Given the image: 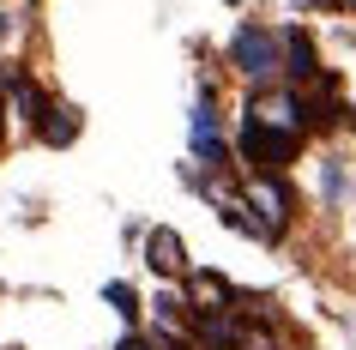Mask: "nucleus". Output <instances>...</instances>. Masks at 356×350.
<instances>
[{"instance_id": "obj_7", "label": "nucleus", "mask_w": 356, "mask_h": 350, "mask_svg": "<svg viewBox=\"0 0 356 350\" xmlns=\"http://www.w3.org/2000/svg\"><path fill=\"white\" fill-rule=\"evenodd\" d=\"M188 302L200 308V320H211V314H236L242 308V296H236V284L218 272H193L188 278Z\"/></svg>"}, {"instance_id": "obj_11", "label": "nucleus", "mask_w": 356, "mask_h": 350, "mask_svg": "<svg viewBox=\"0 0 356 350\" xmlns=\"http://www.w3.org/2000/svg\"><path fill=\"white\" fill-rule=\"evenodd\" d=\"M103 302H115L121 314H139V308H133V290H127V284H103Z\"/></svg>"}, {"instance_id": "obj_5", "label": "nucleus", "mask_w": 356, "mask_h": 350, "mask_svg": "<svg viewBox=\"0 0 356 350\" xmlns=\"http://www.w3.org/2000/svg\"><path fill=\"white\" fill-rule=\"evenodd\" d=\"M296 97H302V115H308V127H338L344 121V103H338V79L332 73H314V79H302L296 85Z\"/></svg>"}, {"instance_id": "obj_12", "label": "nucleus", "mask_w": 356, "mask_h": 350, "mask_svg": "<svg viewBox=\"0 0 356 350\" xmlns=\"http://www.w3.org/2000/svg\"><path fill=\"white\" fill-rule=\"evenodd\" d=\"M115 350H157V344H145L139 332H121V344H115Z\"/></svg>"}, {"instance_id": "obj_15", "label": "nucleus", "mask_w": 356, "mask_h": 350, "mask_svg": "<svg viewBox=\"0 0 356 350\" xmlns=\"http://www.w3.org/2000/svg\"><path fill=\"white\" fill-rule=\"evenodd\" d=\"M350 6H356V0H350Z\"/></svg>"}, {"instance_id": "obj_4", "label": "nucleus", "mask_w": 356, "mask_h": 350, "mask_svg": "<svg viewBox=\"0 0 356 350\" xmlns=\"http://www.w3.org/2000/svg\"><path fill=\"white\" fill-rule=\"evenodd\" d=\"M242 121H254V127H278V133H308V115H302V97L296 91H254Z\"/></svg>"}, {"instance_id": "obj_14", "label": "nucleus", "mask_w": 356, "mask_h": 350, "mask_svg": "<svg viewBox=\"0 0 356 350\" xmlns=\"http://www.w3.org/2000/svg\"><path fill=\"white\" fill-rule=\"evenodd\" d=\"M0 37H6V13H0Z\"/></svg>"}, {"instance_id": "obj_13", "label": "nucleus", "mask_w": 356, "mask_h": 350, "mask_svg": "<svg viewBox=\"0 0 356 350\" xmlns=\"http://www.w3.org/2000/svg\"><path fill=\"white\" fill-rule=\"evenodd\" d=\"M0 127H6V85H0Z\"/></svg>"}, {"instance_id": "obj_6", "label": "nucleus", "mask_w": 356, "mask_h": 350, "mask_svg": "<svg viewBox=\"0 0 356 350\" xmlns=\"http://www.w3.org/2000/svg\"><path fill=\"white\" fill-rule=\"evenodd\" d=\"M42 115H49V97L37 91V79L13 73V85H6V121L19 133H42Z\"/></svg>"}, {"instance_id": "obj_2", "label": "nucleus", "mask_w": 356, "mask_h": 350, "mask_svg": "<svg viewBox=\"0 0 356 350\" xmlns=\"http://www.w3.org/2000/svg\"><path fill=\"white\" fill-rule=\"evenodd\" d=\"M248 205H254V218H260V230H266V241H278L284 230H290V193H284V182L278 175H254L248 169Z\"/></svg>"}, {"instance_id": "obj_3", "label": "nucleus", "mask_w": 356, "mask_h": 350, "mask_svg": "<svg viewBox=\"0 0 356 350\" xmlns=\"http://www.w3.org/2000/svg\"><path fill=\"white\" fill-rule=\"evenodd\" d=\"M296 145H302V133H278V127H254V121H242V157H248V169L260 164L266 175H278V169L296 157Z\"/></svg>"}, {"instance_id": "obj_1", "label": "nucleus", "mask_w": 356, "mask_h": 350, "mask_svg": "<svg viewBox=\"0 0 356 350\" xmlns=\"http://www.w3.org/2000/svg\"><path fill=\"white\" fill-rule=\"evenodd\" d=\"M229 61L242 67L248 79H278L290 73V31H266V24H242L236 42H229Z\"/></svg>"}, {"instance_id": "obj_8", "label": "nucleus", "mask_w": 356, "mask_h": 350, "mask_svg": "<svg viewBox=\"0 0 356 350\" xmlns=\"http://www.w3.org/2000/svg\"><path fill=\"white\" fill-rule=\"evenodd\" d=\"M145 266H151L157 278H181V272H188V248H181V236L157 223V230L145 236Z\"/></svg>"}, {"instance_id": "obj_10", "label": "nucleus", "mask_w": 356, "mask_h": 350, "mask_svg": "<svg viewBox=\"0 0 356 350\" xmlns=\"http://www.w3.org/2000/svg\"><path fill=\"white\" fill-rule=\"evenodd\" d=\"M320 187H326V200H344V164H326V169H320Z\"/></svg>"}, {"instance_id": "obj_9", "label": "nucleus", "mask_w": 356, "mask_h": 350, "mask_svg": "<svg viewBox=\"0 0 356 350\" xmlns=\"http://www.w3.org/2000/svg\"><path fill=\"white\" fill-rule=\"evenodd\" d=\"M79 133V109H67V103H49V115H42V139L49 145H67Z\"/></svg>"}]
</instances>
